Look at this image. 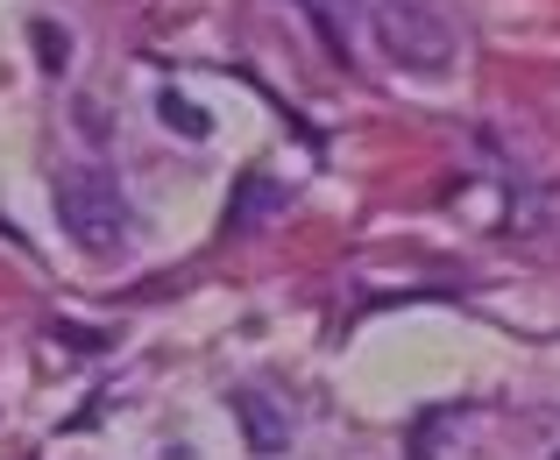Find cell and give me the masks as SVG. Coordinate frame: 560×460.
<instances>
[{"instance_id": "6da1fadb", "label": "cell", "mask_w": 560, "mask_h": 460, "mask_svg": "<svg viewBox=\"0 0 560 460\" xmlns=\"http://www.w3.org/2000/svg\"><path fill=\"white\" fill-rule=\"evenodd\" d=\"M50 205H57V227H65L85 256H121L128 234H136V205L121 199V185H114L100 163H71V170L57 177Z\"/></svg>"}, {"instance_id": "7a4b0ae2", "label": "cell", "mask_w": 560, "mask_h": 460, "mask_svg": "<svg viewBox=\"0 0 560 460\" xmlns=\"http://www.w3.org/2000/svg\"><path fill=\"white\" fill-rule=\"evenodd\" d=\"M376 28H383V50L390 57H405V64H419V71H447L454 36H447V22H440L425 0H383Z\"/></svg>"}, {"instance_id": "3957f363", "label": "cell", "mask_w": 560, "mask_h": 460, "mask_svg": "<svg viewBox=\"0 0 560 460\" xmlns=\"http://www.w3.org/2000/svg\"><path fill=\"white\" fill-rule=\"evenodd\" d=\"M228 411H234V425H242V439H248V453H256V460H277V453L291 447V418L262 390H234Z\"/></svg>"}, {"instance_id": "5b68a950", "label": "cell", "mask_w": 560, "mask_h": 460, "mask_svg": "<svg viewBox=\"0 0 560 460\" xmlns=\"http://www.w3.org/2000/svg\"><path fill=\"white\" fill-rule=\"evenodd\" d=\"M156 114H164V128H171V135H185V142H206V135H213L206 107H199V99H185V93H156Z\"/></svg>"}, {"instance_id": "8992f818", "label": "cell", "mask_w": 560, "mask_h": 460, "mask_svg": "<svg viewBox=\"0 0 560 460\" xmlns=\"http://www.w3.org/2000/svg\"><path fill=\"white\" fill-rule=\"evenodd\" d=\"M553 460H560V453H553Z\"/></svg>"}, {"instance_id": "277c9868", "label": "cell", "mask_w": 560, "mask_h": 460, "mask_svg": "<svg viewBox=\"0 0 560 460\" xmlns=\"http://www.w3.org/2000/svg\"><path fill=\"white\" fill-rule=\"evenodd\" d=\"M277 205H284V185H277V177H262V170H248L242 191L228 199V227H234V234H256L262 220L277 213Z\"/></svg>"}]
</instances>
